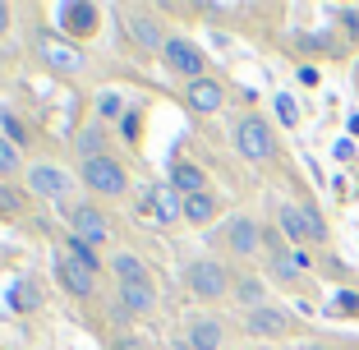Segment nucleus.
I'll use <instances>...</instances> for the list:
<instances>
[{
	"label": "nucleus",
	"mask_w": 359,
	"mask_h": 350,
	"mask_svg": "<svg viewBox=\"0 0 359 350\" xmlns=\"http://www.w3.org/2000/svg\"><path fill=\"white\" fill-rule=\"evenodd\" d=\"M184 286H189V295L208 299V304H222L226 295H235V276L226 272V263H217V258H194V263L184 267Z\"/></svg>",
	"instance_id": "nucleus-1"
},
{
	"label": "nucleus",
	"mask_w": 359,
	"mask_h": 350,
	"mask_svg": "<svg viewBox=\"0 0 359 350\" xmlns=\"http://www.w3.org/2000/svg\"><path fill=\"white\" fill-rule=\"evenodd\" d=\"M217 217H222V198L208 189V194H194V198H184V217H180V222H189V226H212Z\"/></svg>",
	"instance_id": "nucleus-19"
},
{
	"label": "nucleus",
	"mask_w": 359,
	"mask_h": 350,
	"mask_svg": "<svg viewBox=\"0 0 359 350\" xmlns=\"http://www.w3.org/2000/svg\"><path fill=\"white\" fill-rule=\"evenodd\" d=\"M129 32H134V42L143 46V51H166V42H170L152 14H129Z\"/></svg>",
	"instance_id": "nucleus-17"
},
{
	"label": "nucleus",
	"mask_w": 359,
	"mask_h": 350,
	"mask_svg": "<svg viewBox=\"0 0 359 350\" xmlns=\"http://www.w3.org/2000/svg\"><path fill=\"white\" fill-rule=\"evenodd\" d=\"M304 208V226H309V244H327V222L318 217V208L313 203H299Z\"/></svg>",
	"instance_id": "nucleus-26"
},
{
	"label": "nucleus",
	"mask_w": 359,
	"mask_h": 350,
	"mask_svg": "<svg viewBox=\"0 0 359 350\" xmlns=\"http://www.w3.org/2000/svg\"><path fill=\"white\" fill-rule=\"evenodd\" d=\"M244 332L258 341V346H272V341L290 337L295 332V318L276 304H258V309H244Z\"/></svg>",
	"instance_id": "nucleus-4"
},
{
	"label": "nucleus",
	"mask_w": 359,
	"mask_h": 350,
	"mask_svg": "<svg viewBox=\"0 0 359 350\" xmlns=\"http://www.w3.org/2000/svg\"><path fill=\"white\" fill-rule=\"evenodd\" d=\"M111 272L120 276V286H152L148 263H143L138 254H129V249H120V254L111 258Z\"/></svg>",
	"instance_id": "nucleus-18"
},
{
	"label": "nucleus",
	"mask_w": 359,
	"mask_h": 350,
	"mask_svg": "<svg viewBox=\"0 0 359 350\" xmlns=\"http://www.w3.org/2000/svg\"><path fill=\"white\" fill-rule=\"evenodd\" d=\"M83 184L97 198H125L129 194V170L120 157H93L83 161Z\"/></svg>",
	"instance_id": "nucleus-3"
},
{
	"label": "nucleus",
	"mask_w": 359,
	"mask_h": 350,
	"mask_svg": "<svg viewBox=\"0 0 359 350\" xmlns=\"http://www.w3.org/2000/svg\"><path fill=\"white\" fill-rule=\"evenodd\" d=\"M28 198H32L28 189H19V184H10V180H0V217H19L23 208H28Z\"/></svg>",
	"instance_id": "nucleus-23"
},
{
	"label": "nucleus",
	"mask_w": 359,
	"mask_h": 350,
	"mask_svg": "<svg viewBox=\"0 0 359 350\" xmlns=\"http://www.w3.org/2000/svg\"><path fill=\"white\" fill-rule=\"evenodd\" d=\"M65 244H69V258H74V263H83L88 272H97V267H102V263H97V249H93V244L74 240V235H69V240H65Z\"/></svg>",
	"instance_id": "nucleus-27"
},
{
	"label": "nucleus",
	"mask_w": 359,
	"mask_h": 350,
	"mask_svg": "<svg viewBox=\"0 0 359 350\" xmlns=\"http://www.w3.org/2000/svg\"><path fill=\"white\" fill-rule=\"evenodd\" d=\"M97 5H88V0H69V5H60L55 10V23L65 28V37H93L97 32Z\"/></svg>",
	"instance_id": "nucleus-8"
},
{
	"label": "nucleus",
	"mask_w": 359,
	"mask_h": 350,
	"mask_svg": "<svg viewBox=\"0 0 359 350\" xmlns=\"http://www.w3.org/2000/svg\"><path fill=\"white\" fill-rule=\"evenodd\" d=\"M299 350H332V346H323V341H309V346H299Z\"/></svg>",
	"instance_id": "nucleus-34"
},
{
	"label": "nucleus",
	"mask_w": 359,
	"mask_h": 350,
	"mask_svg": "<svg viewBox=\"0 0 359 350\" xmlns=\"http://www.w3.org/2000/svg\"><path fill=\"white\" fill-rule=\"evenodd\" d=\"M355 79H359V74H355Z\"/></svg>",
	"instance_id": "nucleus-37"
},
{
	"label": "nucleus",
	"mask_w": 359,
	"mask_h": 350,
	"mask_svg": "<svg viewBox=\"0 0 359 350\" xmlns=\"http://www.w3.org/2000/svg\"><path fill=\"white\" fill-rule=\"evenodd\" d=\"M19 170H28V166H23V157H19V148L0 134V180H10V175H19Z\"/></svg>",
	"instance_id": "nucleus-25"
},
{
	"label": "nucleus",
	"mask_w": 359,
	"mask_h": 350,
	"mask_svg": "<svg viewBox=\"0 0 359 350\" xmlns=\"http://www.w3.org/2000/svg\"><path fill=\"white\" fill-rule=\"evenodd\" d=\"M222 244L231 249V258H258L263 254V226L254 222V217H231L226 222V231H222Z\"/></svg>",
	"instance_id": "nucleus-6"
},
{
	"label": "nucleus",
	"mask_w": 359,
	"mask_h": 350,
	"mask_svg": "<svg viewBox=\"0 0 359 350\" xmlns=\"http://www.w3.org/2000/svg\"><path fill=\"white\" fill-rule=\"evenodd\" d=\"M120 309L125 314H152L157 309V290L152 286H120Z\"/></svg>",
	"instance_id": "nucleus-22"
},
{
	"label": "nucleus",
	"mask_w": 359,
	"mask_h": 350,
	"mask_svg": "<svg viewBox=\"0 0 359 350\" xmlns=\"http://www.w3.org/2000/svg\"><path fill=\"white\" fill-rule=\"evenodd\" d=\"M37 51H42V60L51 65L55 74H79V69H83V55H79L74 46H65L60 37H51V32L37 37Z\"/></svg>",
	"instance_id": "nucleus-10"
},
{
	"label": "nucleus",
	"mask_w": 359,
	"mask_h": 350,
	"mask_svg": "<svg viewBox=\"0 0 359 350\" xmlns=\"http://www.w3.org/2000/svg\"><path fill=\"white\" fill-rule=\"evenodd\" d=\"M10 23H14V14H10V5H0V37L10 32Z\"/></svg>",
	"instance_id": "nucleus-32"
},
{
	"label": "nucleus",
	"mask_w": 359,
	"mask_h": 350,
	"mask_svg": "<svg viewBox=\"0 0 359 350\" xmlns=\"http://www.w3.org/2000/svg\"><path fill=\"white\" fill-rule=\"evenodd\" d=\"M143 213L157 217V222H175V217H184V198H180L170 184H152V189L143 194Z\"/></svg>",
	"instance_id": "nucleus-13"
},
{
	"label": "nucleus",
	"mask_w": 359,
	"mask_h": 350,
	"mask_svg": "<svg viewBox=\"0 0 359 350\" xmlns=\"http://www.w3.org/2000/svg\"><path fill=\"white\" fill-rule=\"evenodd\" d=\"M235 299L249 304V309H258V304H267V290H263L258 276H235Z\"/></svg>",
	"instance_id": "nucleus-24"
},
{
	"label": "nucleus",
	"mask_w": 359,
	"mask_h": 350,
	"mask_svg": "<svg viewBox=\"0 0 359 350\" xmlns=\"http://www.w3.org/2000/svg\"><path fill=\"white\" fill-rule=\"evenodd\" d=\"M276 116H281V125H295L299 120V107H295V97H276Z\"/></svg>",
	"instance_id": "nucleus-29"
},
{
	"label": "nucleus",
	"mask_w": 359,
	"mask_h": 350,
	"mask_svg": "<svg viewBox=\"0 0 359 350\" xmlns=\"http://www.w3.org/2000/svg\"><path fill=\"white\" fill-rule=\"evenodd\" d=\"M102 111H106V116H120V111H125V107H120V102H116V97H111V93H106V102H102Z\"/></svg>",
	"instance_id": "nucleus-33"
},
{
	"label": "nucleus",
	"mask_w": 359,
	"mask_h": 350,
	"mask_svg": "<svg viewBox=\"0 0 359 350\" xmlns=\"http://www.w3.org/2000/svg\"><path fill=\"white\" fill-rule=\"evenodd\" d=\"M5 134H10V143H14V148H19L23 138H28V134H23V125H19V120L10 116V111H5Z\"/></svg>",
	"instance_id": "nucleus-30"
},
{
	"label": "nucleus",
	"mask_w": 359,
	"mask_h": 350,
	"mask_svg": "<svg viewBox=\"0 0 359 350\" xmlns=\"http://www.w3.org/2000/svg\"><path fill=\"white\" fill-rule=\"evenodd\" d=\"M231 138H235V152H240L244 161H258V166H263V161L276 157V129L267 125L263 116H254V111L235 120Z\"/></svg>",
	"instance_id": "nucleus-2"
},
{
	"label": "nucleus",
	"mask_w": 359,
	"mask_h": 350,
	"mask_svg": "<svg viewBox=\"0 0 359 350\" xmlns=\"http://www.w3.org/2000/svg\"><path fill=\"white\" fill-rule=\"evenodd\" d=\"M267 272H272L276 286H304V272H309L304 249H285V254L267 258Z\"/></svg>",
	"instance_id": "nucleus-12"
},
{
	"label": "nucleus",
	"mask_w": 359,
	"mask_h": 350,
	"mask_svg": "<svg viewBox=\"0 0 359 350\" xmlns=\"http://www.w3.org/2000/svg\"><path fill=\"white\" fill-rule=\"evenodd\" d=\"M161 60H166V69L175 79H184V83H198V79H208V55L198 51V46L189 42V37H170L166 51H161Z\"/></svg>",
	"instance_id": "nucleus-5"
},
{
	"label": "nucleus",
	"mask_w": 359,
	"mask_h": 350,
	"mask_svg": "<svg viewBox=\"0 0 359 350\" xmlns=\"http://www.w3.org/2000/svg\"><path fill=\"white\" fill-rule=\"evenodd\" d=\"M350 134H355V138H359V116H355V120H350Z\"/></svg>",
	"instance_id": "nucleus-35"
},
{
	"label": "nucleus",
	"mask_w": 359,
	"mask_h": 350,
	"mask_svg": "<svg viewBox=\"0 0 359 350\" xmlns=\"http://www.w3.org/2000/svg\"><path fill=\"white\" fill-rule=\"evenodd\" d=\"M23 180H28L32 198H60L65 194V175H60V166H51V161H32V166L23 170Z\"/></svg>",
	"instance_id": "nucleus-11"
},
{
	"label": "nucleus",
	"mask_w": 359,
	"mask_h": 350,
	"mask_svg": "<svg viewBox=\"0 0 359 350\" xmlns=\"http://www.w3.org/2000/svg\"><path fill=\"white\" fill-rule=\"evenodd\" d=\"M276 222H281V235L290 240V249H295V244H309V226H304V208H299V203H281V208H276Z\"/></svg>",
	"instance_id": "nucleus-20"
},
{
	"label": "nucleus",
	"mask_w": 359,
	"mask_h": 350,
	"mask_svg": "<svg viewBox=\"0 0 359 350\" xmlns=\"http://www.w3.org/2000/svg\"><path fill=\"white\" fill-rule=\"evenodd\" d=\"M184 102H189L194 116H217V111L226 107V83L208 74V79H198V83L184 88Z\"/></svg>",
	"instance_id": "nucleus-9"
},
{
	"label": "nucleus",
	"mask_w": 359,
	"mask_h": 350,
	"mask_svg": "<svg viewBox=\"0 0 359 350\" xmlns=\"http://www.w3.org/2000/svg\"><path fill=\"white\" fill-rule=\"evenodd\" d=\"M69 226H74V240L93 244V249L111 240V222H106L102 208H93V203H79V208H69Z\"/></svg>",
	"instance_id": "nucleus-7"
},
{
	"label": "nucleus",
	"mask_w": 359,
	"mask_h": 350,
	"mask_svg": "<svg viewBox=\"0 0 359 350\" xmlns=\"http://www.w3.org/2000/svg\"><path fill=\"white\" fill-rule=\"evenodd\" d=\"M55 272H60V286L69 290V295H79V299H88V295L97 290V281H93L97 272H88V267H83V263H74L69 254H60V263H55Z\"/></svg>",
	"instance_id": "nucleus-15"
},
{
	"label": "nucleus",
	"mask_w": 359,
	"mask_h": 350,
	"mask_svg": "<svg viewBox=\"0 0 359 350\" xmlns=\"http://www.w3.org/2000/svg\"><path fill=\"white\" fill-rule=\"evenodd\" d=\"M111 350H148V346H143V341H138V337H120V341H116V346H111Z\"/></svg>",
	"instance_id": "nucleus-31"
},
{
	"label": "nucleus",
	"mask_w": 359,
	"mask_h": 350,
	"mask_svg": "<svg viewBox=\"0 0 359 350\" xmlns=\"http://www.w3.org/2000/svg\"><path fill=\"white\" fill-rule=\"evenodd\" d=\"M106 125H83L79 129V138H74V148H79V157L83 161H93V157H111V152H106Z\"/></svg>",
	"instance_id": "nucleus-21"
},
{
	"label": "nucleus",
	"mask_w": 359,
	"mask_h": 350,
	"mask_svg": "<svg viewBox=\"0 0 359 350\" xmlns=\"http://www.w3.org/2000/svg\"><path fill=\"white\" fill-rule=\"evenodd\" d=\"M222 341H226L222 318H212V314H198V318L189 323V350H222Z\"/></svg>",
	"instance_id": "nucleus-16"
},
{
	"label": "nucleus",
	"mask_w": 359,
	"mask_h": 350,
	"mask_svg": "<svg viewBox=\"0 0 359 350\" xmlns=\"http://www.w3.org/2000/svg\"><path fill=\"white\" fill-rule=\"evenodd\" d=\"M170 189L180 194V198H194V194H208V170L198 166V161H170Z\"/></svg>",
	"instance_id": "nucleus-14"
},
{
	"label": "nucleus",
	"mask_w": 359,
	"mask_h": 350,
	"mask_svg": "<svg viewBox=\"0 0 359 350\" xmlns=\"http://www.w3.org/2000/svg\"><path fill=\"white\" fill-rule=\"evenodd\" d=\"M10 304L14 309H32V304H37V286H32V281H19L14 295H10Z\"/></svg>",
	"instance_id": "nucleus-28"
},
{
	"label": "nucleus",
	"mask_w": 359,
	"mask_h": 350,
	"mask_svg": "<svg viewBox=\"0 0 359 350\" xmlns=\"http://www.w3.org/2000/svg\"><path fill=\"white\" fill-rule=\"evenodd\" d=\"M249 350H272V346H249Z\"/></svg>",
	"instance_id": "nucleus-36"
}]
</instances>
